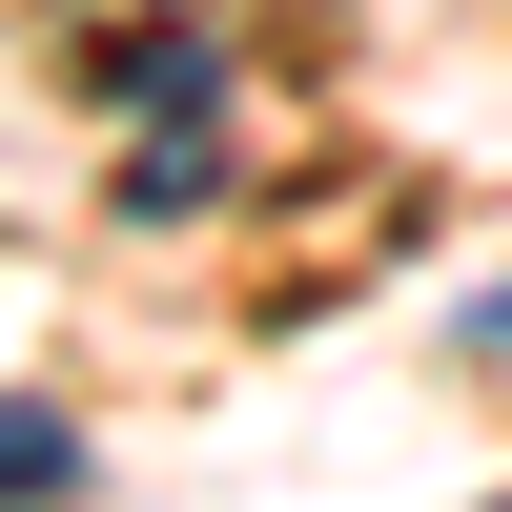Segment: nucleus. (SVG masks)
Masks as SVG:
<instances>
[{"label": "nucleus", "instance_id": "nucleus-1", "mask_svg": "<svg viewBox=\"0 0 512 512\" xmlns=\"http://www.w3.org/2000/svg\"><path fill=\"white\" fill-rule=\"evenodd\" d=\"M82 492V431H62V410H21V390H0V512H62Z\"/></svg>", "mask_w": 512, "mask_h": 512}]
</instances>
